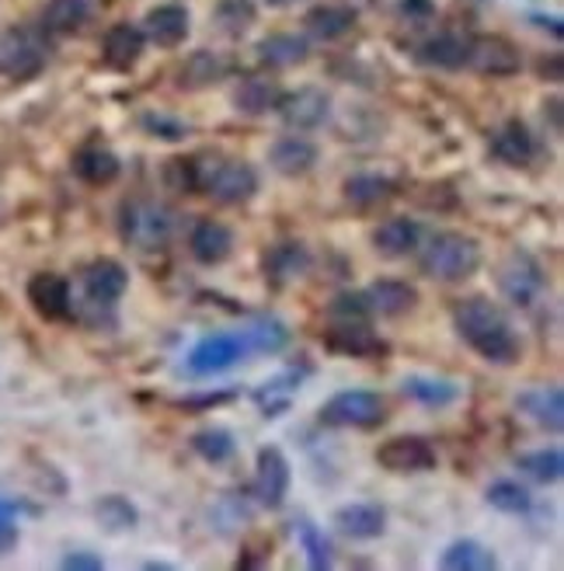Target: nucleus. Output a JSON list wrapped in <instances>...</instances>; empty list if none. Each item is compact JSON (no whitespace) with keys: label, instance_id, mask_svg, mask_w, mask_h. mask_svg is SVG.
<instances>
[{"label":"nucleus","instance_id":"nucleus-1","mask_svg":"<svg viewBox=\"0 0 564 571\" xmlns=\"http://www.w3.org/2000/svg\"><path fill=\"white\" fill-rule=\"evenodd\" d=\"M453 328L464 345L491 366H516L523 360L519 331L508 314L488 296H467L453 303Z\"/></svg>","mask_w":564,"mask_h":571},{"label":"nucleus","instance_id":"nucleus-2","mask_svg":"<svg viewBox=\"0 0 564 571\" xmlns=\"http://www.w3.org/2000/svg\"><path fill=\"white\" fill-rule=\"evenodd\" d=\"M485 262V247L478 238L464 234V230H436V234L421 247L418 269L432 282H467L470 276H478Z\"/></svg>","mask_w":564,"mask_h":571},{"label":"nucleus","instance_id":"nucleus-3","mask_svg":"<svg viewBox=\"0 0 564 571\" xmlns=\"http://www.w3.org/2000/svg\"><path fill=\"white\" fill-rule=\"evenodd\" d=\"M495 282H499V293L519 311H534L543 300V293H548V272H543V265L526 252H508L499 262Z\"/></svg>","mask_w":564,"mask_h":571},{"label":"nucleus","instance_id":"nucleus-4","mask_svg":"<svg viewBox=\"0 0 564 571\" xmlns=\"http://www.w3.org/2000/svg\"><path fill=\"white\" fill-rule=\"evenodd\" d=\"M387 422V401L373 390H342L321 408V425L331 428H380Z\"/></svg>","mask_w":564,"mask_h":571},{"label":"nucleus","instance_id":"nucleus-5","mask_svg":"<svg viewBox=\"0 0 564 571\" xmlns=\"http://www.w3.org/2000/svg\"><path fill=\"white\" fill-rule=\"evenodd\" d=\"M248 342H244V331H217L206 335L203 342L192 345L188 352V373L192 377H217V373H226L231 366H237L241 360H248Z\"/></svg>","mask_w":564,"mask_h":571},{"label":"nucleus","instance_id":"nucleus-6","mask_svg":"<svg viewBox=\"0 0 564 571\" xmlns=\"http://www.w3.org/2000/svg\"><path fill=\"white\" fill-rule=\"evenodd\" d=\"M321 345L331 355H345V360H383L391 355V342L369 328V320H334L321 335Z\"/></svg>","mask_w":564,"mask_h":571},{"label":"nucleus","instance_id":"nucleus-7","mask_svg":"<svg viewBox=\"0 0 564 571\" xmlns=\"http://www.w3.org/2000/svg\"><path fill=\"white\" fill-rule=\"evenodd\" d=\"M119 230L130 244L139 247H157L171 238L174 230V212L161 203H122L119 212Z\"/></svg>","mask_w":564,"mask_h":571},{"label":"nucleus","instance_id":"nucleus-8","mask_svg":"<svg viewBox=\"0 0 564 571\" xmlns=\"http://www.w3.org/2000/svg\"><path fill=\"white\" fill-rule=\"evenodd\" d=\"M203 189L220 206H248L258 195V171L248 160H220V165L203 171Z\"/></svg>","mask_w":564,"mask_h":571},{"label":"nucleus","instance_id":"nucleus-9","mask_svg":"<svg viewBox=\"0 0 564 571\" xmlns=\"http://www.w3.org/2000/svg\"><path fill=\"white\" fill-rule=\"evenodd\" d=\"M290 481H293V471H290V460L286 453L279 450V446H261L258 457H255V481H252V495L261 509H282L290 495Z\"/></svg>","mask_w":564,"mask_h":571},{"label":"nucleus","instance_id":"nucleus-10","mask_svg":"<svg viewBox=\"0 0 564 571\" xmlns=\"http://www.w3.org/2000/svg\"><path fill=\"white\" fill-rule=\"evenodd\" d=\"M46 66V46L28 28L0 32V74L11 81H28Z\"/></svg>","mask_w":564,"mask_h":571},{"label":"nucleus","instance_id":"nucleus-11","mask_svg":"<svg viewBox=\"0 0 564 571\" xmlns=\"http://www.w3.org/2000/svg\"><path fill=\"white\" fill-rule=\"evenodd\" d=\"M377 463L387 474H426L436 471V446L421 436H394L377 446Z\"/></svg>","mask_w":564,"mask_h":571},{"label":"nucleus","instance_id":"nucleus-12","mask_svg":"<svg viewBox=\"0 0 564 571\" xmlns=\"http://www.w3.org/2000/svg\"><path fill=\"white\" fill-rule=\"evenodd\" d=\"M467 66L485 77H513L523 70L519 46L505 35H474L467 46Z\"/></svg>","mask_w":564,"mask_h":571},{"label":"nucleus","instance_id":"nucleus-13","mask_svg":"<svg viewBox=\"0 0 564 571\" xmlns=\"http://www.w3.org/2000/svg\"><path fill=\"white\" fill-rule=\"evenodd\" d=\"M279 119L286 122V130L293 133H310L321 130L328 116H331V98L321 92V87H299V92H282L279 105H275Z\"/></svg>","mask_w":564,"mask_h":571},{"label":"nucleus","instance_id":"nucleus-14","mask_svg":"<svg viewBox=\"0 0 564 571\" xmlns=\"http://www.w3.org/2000/svg\"><path fill=\"white\" fill-rule=\"evenodd\" d=\"M81 279H84L87 303H101V307H115L130 290V269L115 258H95Z\"/></svg>","mask_w":564,"mask_h":571},{"label":"nucleus","instance_id":"nucleus-15","mask_svg":"<svg viewBox=\"0 0 564 571\" xmlns=\"http://www.w3.org/2000/svg\"><path fill=\"white\" fill-rule=\"evenodd\" d=\"M32 311L42 320H66L74 314V296H70V282L57 272H35L25 290Z\"/></svg>","mask_w":564,"mask_h":571},{"label":"nucleus","instance_id":"nucleus-16","mask_svg":"<svg viewBox=\"0 0 564 571\" xmlns=\"http://www.w3.org/2000/svg\"><path fill=\"white\" fill-rule=\"evenodd\" d=\"M234 247H237L234 230L220 220H199L188 234V252L199 265H206V269H217V265L231 262Z\"/></svg>","mask_w":564,"mask_h":571},{"label":"nucleus","instance_id":"nucleus-17","mask_svg":"<svg viewBox=\"0 0 564 571\" xmlns=\"http://www.w3.org/2000/svg\"><path fill=\"white\" fill-rule=\"evenodd\" d=\"M516 408L537 428L551 436L564 433V394L561 387H526L516 394Z\"/></svg>","mask_w":564,"mask_h":571},{"label":"nucleus","instance_id":"nucleus-18","mask_svg":"<svg viewBox=\"0 0 564 571\" xmlns=\"http://www.w3.org/2000/svg\"><path fill=\"white\" fill-rule=\"evenodd\" d=\"M363 293H366V303H369V311H373V317H404L421 303L418 286L404 282V279H377L373 286H366Z\"/></svg>","mask_w":564,"mask_h":571},{"label":"nucleus","instance_id":"nucleus-19","mask_svg":"<svg viewBox=\"0 0 564 571\" xmlns=\"http://www.w3.org/2000/svg\"><path fill=\"white\" fill-rule=\"evenodd\" d=\"M317 160H321V150L307 136H279L269 147V168L282 178H307Z\"/></svg>","mask_w":564,"mask_h":571},{"label":"nucleus","instance_id":"nucleus-20","mask_svg":"<svg viewBox=\"0 0 564 571\" xmlns=\"http://www.w3.org/2000/svg\"><path fill=\"white\" fill-rule=\"evenodd\" d=\"M307 269H310V252H307V244H299V241L272 244L269 252L261 255V272H266V282L272 290H282V286L299 279Z\"/></svg>","mask_w":564,"mask_h":571},{"label":"nucleus","instance_id":"nucleus-21","mask_svg":"<svg viewBox=\"0 0 564 571\" xmlns=\"http://www.w3.org/2000/svg\"><path fill=\"white\" fill-rule=\"evenodd\" d=\"M491 157L505 168H526L537 157V136L530 126L519 119H508L499 126V133L491 136Z\"/></svg>","mask_w":564,"mask_h":571},{"label":"nucleus","instance_id":"nucleus-22","mask_svg":"<svg viewBox=\"0 0 564 571\" xmlns=\"http://www.w3.org/2000/svg\"><path fill=\"white\" fill-rule=\"evenodd\" d=\"M373 247L380 258L401 262L421 247V223L412 217H391L373 230Z\"/></svg>","mask_w":564,"mask_h":571},{"label":"nucleus","instance_id":"nucleus-23","mask_svg":"<svg viewBox=\"0 0 564 571\" xmlns=\"http://www.w3.org/2000/svg\"><path fill=\"white\" fill-rule=\"evenodd\" d=\"M147 49V35L144 28H136L130 22H119L112 25L109 32H105V42H101V57L105 63H109L112 70H119V74H126V70H133L139 63V57H144Z\"/></svg>","mask_w":564,"mask_h":571},{"label":"nucleus","instance_id":"nucleus-24","mask_svg":"<svg viewBox=\"0 0 564 571\" xmlns=\"http://www.w3.org/2000/svg\"><path fill=\"white\" fill-rule=\"evenodd\" d=\"M192 32V14L182 4H161L147 14L144 35L161 49H179Z\"/></svg>","mask_w":564,"mask_h":571},{"label":"nucleus","instance_id":"nucleus-25","mask_svg":"<svg viewBox=\"0 0 564 571\" xmlns=\"http://www.w3.org/2000/svg\"><path fill=\"white\" fill-rule=\"evenodd\" d=\"M70 168H74V174L81 178L84 185L105 189V185H112L115 178L122 174V160L109 147H101V143H87V147H81L74 154Z\"/></svg>","mask_w":564,"mask_h":571},{"label":"nucleus","instance_id":"nucleus-26","mask_svg":"<svg viewBox=\"0 0 564 571\" xmlns=\"http://www.w3.org/2000/svg\"><path fill=\"white\" fill-rule=\"evenodd\" d=\"M334 526L352 540H377L387 533V509L377 502H352L334 512Z\"/></svg>","mask_w":564,"mask_h":571},{"label":"nucleus","instance_id":"nucleus-27","mask_svg":"<svg viewBox=\"0 0 564 571\" xmlns=\"http://www.w3.org/2000/svg\"><path fill=\"white\" fill-rule=\"evenodd\" d=\"M304 377H307V369H286V373H279V377L266 380L261 387H255L252 398L258 404V412L266 418L286 415L290 404L296 401V390H299V384H304Z\"/></svg>","mask_w":564,"mask_h":571},{"label":"nucleus","instance_id":"nucleus-28","mask_svg":"<svg viewBox=\"0 0 564 571\" xmlns=\"http://www.w3.org/2000/svg\"><path fill=\"white\" fill-rule=\"evenodd\" d=\"M401 394L412 398L421 408H450L464 398V387L456 380L443 377H426V373H412V377L401 380Z\"/></svg>","mask_w":564,"mask_h":571},{"label":"nucleus","instance_id":"nucleus-29","mask_svg":"<svg viewBox=\"0 0 564 571\" xmlns=\"http://www.w3.org/2000/svg\"><path fill=\"white\" fill-rule=\"evenodd\" d=\"M226 74H231V63H226L220 52L199 49L182 63L179 87L182 92H206V87H217L220 81H226Z\"/></svg>","mask_w":564,"mask_h":571},{"label":"nucleus","instance_id":"nucleus-30","mask_svg":"<svg viewBox=\"0 0 564 571\" xmlns=\"http://www.w3.org/2000/svg\"><path fill=\"white\" fill-rule=\"evenodd\" d=\"M279 98H282V87H279V81L269 77V74H252V77H244V81L237 84V92H234L237 112L252 116V119L275 112Z\"/></svg>","mask_w":564,"mask_h":571},{"label":"nucleus","instance_id":"nucleus-31","mask_svg":"<svg viewBox=\"0 0 564 571\" xmlns=\"http://www.w3.org/2000/svg\"><path fill=\"white\" fill-rule=\"evenodd\" d=\"M258 60L261 66H272V70H290L310 60V42L304 35H293V32H275L269 39L258 42Z\"/></svg>","mask_w":564,"mask_h":571},{"label":"nucleus","instance_id":"nucleus-32","mask_svg":"<svg viewBox=\"0 0 564 571\" xmlns=\"http://www.w3.org/2000/svg\"><path fill=\"white\" fill-rule=\"evenodd\" d=\"M342 195L352 209L369 212V209H380L394 199V182L383 174H352V178H345Z\"/></svg>","mask_w":564,"mask_h":571},{"label":"nucleus","instance_id":"nucleus-33","mask_svg":"<svg viewBox=\"0 0 564 571\" xmlns=\"http://www.w3.org/2000/svg\"><path fill=\"white\" fill-rule=\"evenodd\" d=\"M467 46H470L467 35H456V32L432 35V39L418 46V63L436 70H461L467 66Z\"/></svg>","mask_w":564,"mask_h":571},{"label":"nucleus","instance_id":"nucleus-34","mask_svg":"<svg viewBox=\"0 0 564 571\" xmlns=\"http://www.w3.org/2000/svg\"><path fill=\"white\" fill-rule=\"evenodd\" d=\"M304 28L321 42H334L356 28V11L345 4H317L304 14Z\"/></svg>","mask_w":564,"mask_h":571},{"label":"nucleus","instance_id":"nucleus-35","mask_svg":"<svg viewBox=\"0 0 564 571\" xmlns=\"http://www.w3.org/2000/svg\"><path fill=\"white\" fill-rule=\"evenodd\" d=\"M241 331H244V342H248L252 355H279L282 349L290 345V328L272 314L255 317L252 325L241 328Z\"/></svg>","mask_w":564,"mask_h":571},{"label":"nucleus","instance_id":"nucleus-36","mask_svg":"<svg viewBox=\"0 0 564 571\" xmlns=\"http://www.w3.org/2000/svg\"><path fill=\"white\" fill-rule=\"evenodd\" d=\"M439 568L446 571H495L499 558L491 555V547L478 544V540H453L443 558H439Z\"/></svg>","mask_w":564,"mask_h":571},{"label":"nucleus","instance_id":"nucleus-37","mask_svg":"<svg viewBox=\"0 0 564 571\" xmlns=\"http://www.w3.org/2000/svg\"><path fill=\"white\" fill-rule=\"evenodd\" d=\"M255 22H258L255 0H220L213 8V25L217 32L226 35V39H241L244 32H252Z\"/></svg>","mask_w":564,"mask_h":571},{"label":"nucleus","instance_id":"nucleus-38","mask_svg":"<svg viewBox=\"0 0 564 571\" xmlns=\"http://www.w3.org/2000/svg\"><path fill=\"white\" fill-rule=\"evenodd\" d=\"M161 182L174 195L203 192V165H199V157H168L164 168H161Z\"/></svg>","mask_w":564,"mask_h":571},{"label":"nucleus","instance_id":"nucleus-39","mask_svg":"<svg viewBox=\"0 0 564 571\" xmlns=\"http://www.w3.org/2000/svg\"><path fill=\"white\" fill-rule=\"evenodd\" d=\"M87 14H91V4L87 0H49L42 11V28L52 35H74Z\"/></svg>","mask_w":564,"mask_h":571},{"label":"nucleus","instance_id":"nucleus-40","mask_svg":"<svg viewBox=\"0 0 564 571\" xmlns=\"http://www.w3.org/2000/svg\"><path fill=\"white\" fill-rule=\"evenodd\" d=\"M188 446H192V453L203 457L206 463H213V467H217V463L234 460V453H237L234 433H226V428H220V425L199 428V433L188 439Z\"/></svg>","mask_w":564,"mask_h":571},{"label":"nucleus","instance_id":"nucleus-41","mask_svg":"<svg viewBox=\"0 0 564 571\" xmlns=\"http://www.w3.org/2000/svg\"><path fill=\"white\" fill-rule=\"evenodd\" d=\"M516 467L526 477H534L537 485H557V481L564 477V453L557 450V446H551V450H534V453L516 457Z\"/></svg>","mask_w":564,"mask_h":571},{"label":"nucleus","instance_id":"nucleus-42","mask_svg":"<svg viewBox=\"0 0 564 571\" xmlns=\"http://www.w3.org/2000/svg\"><path fill=\"white\" fill-rule=\"evenodd\" d=\"M485 498H488L491 509H499L505 515H530L534 512V495L526 491L519 481H508V477L495 481V485H488Z\"/></svg>","mask_w":564,"mask_h":571},{"label":"nucleus","instance_id":"nucleus-43","mask_svg":"<svg viewBox=\"0 0 564 571\" xmlns=\"http://www.w3.org/2000/svg\"><path fill=\"white\" fill-rule=\"evenodd\" d=\"M296 540L299 547H304V555H307V564L314 571H328L334 564V550H331V540L324 537V530L310 523V520H299L296 523Z\"/></svg>","mask_w":564,"mask_h":571},{"label":"nucleus","instance_id":"nucleus-44","mask_svg":"<svg viewBox=\"0 0 564 571\" xmlns=\"http://www.w3.org/2000/svg\"><path fill=\"white\" fill-rule=\"evenodd\" d=\"M95 515H98V523L109 533H130L139 523L136 506L130 502V498H122V495H105L101 502L95 506Z\"/></svg>","mask_w":564,"mask_h":571},{"label":"nucleus","instance_id":"nucleus-45","mask_svg":"<svg viewBox=\"0 0 564 571\" xmlns=\"http://www.w3.org/2000/svg\"><path fill=\"white\" fill-rule=\"evenodd\" d=\"M328 317L331 320H369V317H373V311H369L366 293L345 290V293H339L328 303Z\"/></svg>","mask_w":564,"mask_h":571},{"label":"nucleus","instance_id":"nucleus-46","mask_svg":"<svg viewBox=\"0 0 564 571\" xmlns=\"http://www.w3.org/2000/svg\"><path fill=\"white\" fill-rule=\"evenodd\" d=\"M144 130L157 139H164V143H182L188 136V126L179 119H171L164 112H147L144 116Z\"/></svg>","mask_w":564,"mask_h":571},{"label":"nucleus","instance_id":"nucleus-47","mask_svg":"<svg viewBox=\"0 0 564 571\" xmlns=\"http://www.w3.org/2000/svg\"><path fill=\"white\" fill-rule=\"evenodd\" d=\"M401 14L408 17V22H432L436 0H401Z\"/></svg>","mask_w":564,"mask_h":571},{"label":"nucleus","instance_id":"nucleus-48","mask_svg":"<svg viewBox=\"0 0 564 571\" xmlns=\"http://www.w3.org/2000/svg\"><path fill=\"white\" fill-rule=\"evenodd\" d=\"M60 568H66V571H101L105 561H101L98 555H87V550H77V555H66V558L60 561Z\"/></svg>","mask_w":564,"mask_h":571},{"label":"nucleus","instance_id":"nucleus-49","mask_svg":"<svg viewBox=\"0 0 564 571\" xmlns=\"http://www.w3.org/2000/svg\"><path fill=\"white\" fill-rule=\"evenodd\" d=\"M226 401H234V390H220V394L192 398V401H182V408H213V404H226Z\"/></svg>","mask_w":564,"mask_h":571},{"label":"nucleus","instance_id":"nucleus-50","mask_svg":"<svg viewBox=\"0 0 564 571\" xmlns=\"http://www.w3.org/2000/svg\"><path fill=\"white\" fill-rule=\"evenodd\" d=\"M17 547V523H0V558H8Z\"/></svg>","mask_w":564,"mask_h":571},{"label":"nucleus","instance_id":"nucleus-51","mask_svg":"<svg viewBox=\"0 0 564 571\" xmlns=\"http://www.w3.org/2000/svg\"><path fill=\"white\" fill-rule=\"evenodd\" d=\"M17 512H22V506L11 502V498H0V523H14Z\"/></svg>","mask_w":564,"mask_h":571},{"label":"nucleus","instance_id":"nucleus-52","mask_svg":"<svg viewBox=\"0 0 564 571\" xmlns=\"http://www.w3.org/2000/svg\"><path fill=\"white\" fill-rule=\"evenodd\" d=\"M543 112H551V122H554V133H561V98H551L543 105Z\"/></svg>","mask_w":564,"mask_h":571},{"label":"nucleus","instance_id":"nucleus-53","mask_svg":"<svg viewBox=\"0 0 564 571\" xmlns=\"http://www.w3.org/2000/svg\"><path fill=\"white\" fill-rule=\"evenodd\" d=\"M147 571H171V564H164V561H150V564H144Z\"/></svg>","mask_w":564,"mask_h":571},{"label":"nucleus","instance_id":"nucleus-54","mask_svg":"<svg viewBox=\"0 0 564 571\" xmlns=\"http://www.w3.org/2000/svg\"><path fill=\"white\" fill-rule=\"evenodd\" d=\"M269 8H290V4H296V0H266Z\"/></svg>","mask_w":564,"mask_h":571}]
</instances>
